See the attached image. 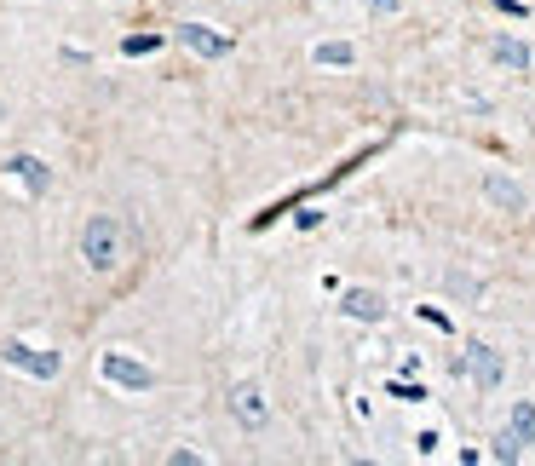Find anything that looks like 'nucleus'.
<instances>
[{"instance_id":"nucleus-1","label":"nucleus","mask_w":535,"mask_h":466,"mask_svg":"<svg viewBox=\"0 0 535 466\" xmlns=\"http://www.w3.org/2000/svg\"><path fill=\"white\" fill-rule=\"evenodd\" d=\"M127 254H133V231L121 225L116 213H93L87 231H81V259H87L93 271H116Z\"/></svg>"},{"instance_id":"nucleus-2","label":"nucleus","mask_w":535,"mask_h":466,"mask_svg":"<svg viewBox=\"0 0 535 466\" xmlns=\"http://www.w3.org/2000/svg\"><path fill=\"white\" fill-rule=\"evenodd\" d=\"M455 374H466L478 392H495V386H501V374H507V357H501L495 346H484V340H478V346H466V357L455 363Z\"/></svg>"},{"instance_id":"nucleus-3","label":"nucleus","mask_w":535,"mask_h":466,"mask_svg":"<svg viewBox=\"0 0 535 466\" xmlns=\"http://www.w3.org/2000/svg\"><path fill=\"white\" fill-rule=\"evenodd\" d=\"M530 443H535V403H512L507 426H501V438H495V461H518Z\"/></svg>"},{"instance_id":"nucleus-4","label":"nucleus","mask_w":535,"mask_h":466,"mask_svg":"<svg viewBox=\"0 0 535 466\" xmlns=\"http://www.w3.org/2000/svg\"><path fill=\"white\" fill-rule=\"evenodd\" d=\"M98 369H104V380L121 386V392H150V386H156V374L144 369V363H133L127 351H104V363H98Z\"/></svg>"},{"instance_id":"nucleus-5","label":"nucleus","mask_w":535,"mask_h":466,"mask_svg":"<svg viewBox=\"0 0 535 466\" xmlns=\"http://www.w3.org/2000/svg\"><path fill=\"white\" fill-rule=\"evenodd\" d=\"M0 357H6V363H12V369L35 374V380H52V374L64 369V363H58V357H52V351H35V346H24V340H12V346L0 351Z\"/></svg>"},{"instance_id":"nucleus-6","label":"nucleus","mask_w":535,"mask_h":466,"mask_svg":"<svg viewBox=\"0 0 535 466\" xmlns=\"http://www.w3.org/2000/svg\"><path fill=\"white\" fill-rule=\"evenodd\" d=\"M231 415L242 420V426H265V392H259L254 380H242V386H231Z\"/></svg>"},{"instance_id":"nucleus-7","label":"nucleus","mask_w":535,"mask_h":466,"mask_svg":"<svg viewBox=\"0 0 535 466\" xmlns=\"http://www.w3.org/2000/svg\"><path fill=\"white\" fill-rule=\"evenodd\" d=\"M484 196H489V202H495L501 213H524V208H530L524 185H512L507 173H484Z\"/></svg>"},{"instance_id":"nucleus-8","label":"nucleus","mask_w":535,"mask_h":466,"mask_svg":"<svg viewBox=\"0 0 535 466\" xmlns=\"http://www.w3.org/2000/svg\"><path fill=\"white\" fill-rule=\"evenodd\" d=\"M179 35H185V47L196 52V58H225V52H231V35H219V29H208V24H185Z\"/></svg>"},{"instance_id":"nucleus-9","label":"nucleus","mask_w":535,"mask_h":466,"mask_svg":"<svg viewBox=\"0 0 535 466\" xmlns=\"http://www.w3.org/2000/svg\"><path fill=\"white\" fill-rule=\"evenodd\" d=\"M340 311H346L351 323H380V317H386V300H380L374 288H351L346 300H340Z\"/></svg>"},{"instance_id":"nucleus-10","label":"nucleus","mask_w":535,"mask_h":466,"mask_svg":"<svg viewBox=\"0 0 535 466\" xmlns=\"http://www.w3.org/2000/svg\"><path fill=\"white\" fill-rule=\"evenodd\" d=\"M489 58H495V64H507V70H530V64H535L530 47H524V41H512V35H495V41H489Z\"/></svg>"},{"instance_id":"nucleus-11","label":"nucleus","mask_w":535,"mask_h":466,"mask_svg":"<svg viewBox=\"0 0 535 466\" xmlns=\"http://www.w3.org/2000/svg\"><path fill=\"white\" fill-rule=\"evenodd\" d=\"M12 173H18V179H24V185L47 190V162H35V156H12Z\"/></svg>"},{"instance_id":"nucleus-12","label":"nucleus","mask_w":535,"mask_h":466,"mask_svg":"<svg viewBox=\"0 0 535 466\" xmlns=\"http://www.w3.org/2000/svg\"><path fill=\"white\" fill-rule=\"evenodd\" d=\"M351 58H357V52H351L346 41H323V47H317V64H351Z\"/></svg>"},{"instance_id":"nucleus-13","label":"nucleus","mask_w":535,"mask_h":466,"mask_svg":"<svg viewBox=\"0 0 535 466\" xmlns=\"http://www.w3.org/2000/svg\"><path fill=\"white\" fill-rule=\"evenodd\" d=\"M162 47V35H133V41H121V52H127V58H139V52H156Z\"/></svg>"},{"instance_id":"nucleus-14","label":"nucleus","mask_w":535,"mask_h":466,"mask_svg":"<svg viewBox=\"0 0 535 466\" xmlns=\"http://www.w3.org/2000/svg\"><path fill=\"white\" fill-rule=\"evenodd\" d=\"M374 6H380V12H397V0H374Z\"/></svg>"}]
</instances>
